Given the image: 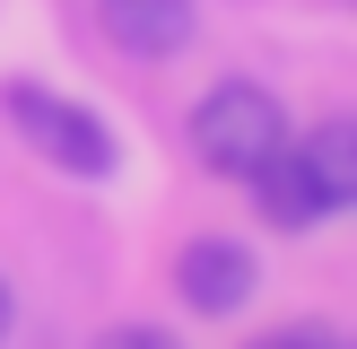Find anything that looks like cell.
I'll return each mask as SVG.
<instances>
[{"label":"cell","mask_w":357,"mask_h":349,"mask_svg":"<svg viewBox=\"0 0 357 349\" xmlns=\"http://www.w3.org/2000/svg\"><path fill=\"white\" fill-rule=\"evenodd\" d=\"M244 349H349V341H340L331 323H305V314H296V323H271V332H253Z\"/></svg>","instance_id":"52a82bcc"},{"label":"cell","mask_w":357,"mask_h":349,"mask_svg":"<svg viewBox=\"0 0 357 349\" xmlns=\"http://www.w3.org/2000/svg\"><path fill=\"white\" fill-rule=\"evenodd\" d=\"M0 122H9V131L26 140L44 166L79 174V184L122 174V131L96 114V105L61 96V87H44V79H0Z\"/></svg>","instance_id":"6da1fadb"},{"label":"cell","mask_w":357,"mask_h":349,"mask_svg":"<svg viewBox=\"0 0 357 349\" xmlns=\"http://www.w3.org/2000/svg\"><path fill=\"white\" fill-rule=\"evenodd\" d=\"M174 297L192 314H209V323H227V314H244L261 297V253L244 236H227V227H209V236H192L174 253Z\"/></svg>","instance_id":"3957f363"},{"label":"cell","mask_w":357,"mask_h":349,"mask_svg":"<svg viewBox=\"0 0 357 349\" xmlns=\"http://www.w3.org/2000/svg\"><path fill=\"white\" fill-rule=\"evenodd\" d=\"M296 157H305V174L323 184V201H331V209H357V114L314 122V131L296 140Z\"/></svg>","instance_id":"8992f818"},{"label":"cell","mask_w":357,"mask_h":349,"mask_svg":"<svg viewBox=\"0 0 357 349\" xmlns=\"http://www.w3.org/2000/svg\"><path fill=\"white\" fill-rule=\"evenodd\" d=\"M9 323H17V297H9V279H0V341H9Z\"/></svg>","instance_id":"9c48e42d"},{"label":"cell","mask_w":357,"mask_h":349,"mask_svg":"<svg viewBox=\"0 0 357 349\" xmlns=\"http://www.w3.org/2000/svg\"><path fill=\"white\" fill-rule=\"evenodd\" d=\"M253 201H261V218H271L279 236H305V227H323V218H331L323 184H314V174H305V157H296V131H288V149H279L271 166L253 174Z\"/></svg>","instance_id":"5b68a950"},{"label":"cell","mask_w":357,"mask_h":349,"mask_svg":"<svg viewBox=\"0 0 357 349\" xmlns=\"http://www.w3.org/2000/svg\"><path fill=\"white\" fill-rule=\"evenodd\" d=\"M96 349H183V341H174L166 323H114V332H105Z\"/></svg>","instance_id":"ba28073f"},{"label":"cell","mask_w":357,"mask_h":349,"mask_svg":"<svg viewBox=\"0 0 357 349\" xmlns=\"http://www.w3.org/2000/svg\"><path fill=\"white\" fill-rule=\"evenodd\" d=\"M288 149V114L261 79H218L201 105H192V157L227 184H253L271 157Z\"/></svg>","instance_id":"7a4b0ae2"},{"label":"cell","mask_w":357,"mask_h":349,"mask_svg":"<svg viewBox=\"0 0 357 349\" xmlns=\"http://www.w3.org/2000/svg\"><path fill=\"white\" fill-rule=\"evenodd\" d=\"M96 27L131 61H174L201 35V0H96Z\"/></svg>","instance_id":"277c9868"}]
</instances>
